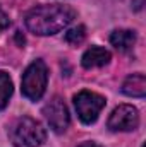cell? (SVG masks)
I'll return each mask as SVG.
<instances>
[{
  "label": "cell",
  "instance_id": "cell-1",
  "mask_svg": "<svg viewBox=\"0 0 146 147\" xmlns=\"http://www.w3.org/2000/svg\"><path fill=\"white\" fill-rule=\"evenodd\" d=\"M76 19V10L69 5H38L26 14V28L38 36L57 34Z\"/></svg>",
  "mask_w": 146,
  "mask_h": 147
},
{
  "label": "cell",
  "instance_id": "cell-2",
  "mask_svg": "<svg viewBox=\"0 0 146 147\" xmlns=\"http://www.w3.org/2000/svg\"><path fill=\"white\" fill-rule=\"evenodd\" d=\"M45 139L46 130L31 116L19 118L10 128V140L16 147H40Z\"/></svg>",
  "mask_w": 146,
  "mask_h": 147
},
{
  "label": "cell",
  "instance_id": "cell-3",
  "mask_svg": "<svg viewBox=\"0 0 146 147\" xmlns=\"http://www.w3.org/2000/svg\"><path fill=\"white\" fill-rule=\"evenodd\" d=\"M48 80V70L43 60H35L23 74L21 91L29 101H38L45 94Z\"/></svg>",
  "mask_w": 146,
  "mask_h": 147
},
{
  "label": "cell",
  "instance_id": "cell-4",
  "mask_svg": "<svg viewBox=\"0 0 146 147\" xmlns=\"http://www.w3.org/2000/svg\"><path fill=\"white\" fill-rule=\"evenodd\" d=\"M74 106L79 120L86 125H91L98 120L102 110L105 108V98L91 91H81L74 96Z\"/></svg>",
  "mask_w": 146,
  "mask_h": 147
},
{
  "label": "cell",
  "instance_id": "cell-5",
  "mask_svg": "<svg viewBox=\"0 0 146 147\" xmlns=\"http://www.w3.org/2000/svg\"><path fill=\"white\" fill-rule=\"evenodd\" d=\"M139 125V111L132 105H120L112 111L108 128L112 132H132Z\"/></svg>",
  "mask_w": 146,
  "mask_h": 147
},
{
  "label": "cell",
  "instance_id": "cell-6",
  "mask_svg": "<svg viewBox=\"0 0 146 147\" xmlns=\"http://www.w3.org/2000/svg\"><path fill=\"white\" fill-rule=\"evenodd\" d=\"M43 116L46 118L50 128H52L55 134L65 132L67 127H69V121H71L67 106H65V103H64L59 96L52 98V99L43 106Z\"/></svg>",
  "mask_w": 146,
  "mask_h": 147
},
{
  "label": "cell",
  "instance_id": "cell-7",
  "mask_svg": "<svg viewBox=\"0 0 146 147\" xmlns=\"http://www.w3.org/2000/svg\"><path fill=\"white\" fill-rule=\"evenodd\" d=\"M112 60L108 50H105L103 46H91L83 53L81 63L84 69H96V67H105Z\"/></svg>",
  "mask_w": 146,
  "mask_h": 147
},
{
  "label": "cell",
  "instance_id": "cell-8",
  "mask_svg": "<svg viewBox=\"0 0 146 147\" xmlns=\"http://www.w3.org/2000/svg\"><path fill=\"white\" fill-rule=\"evenodd\" d=\"M122 92L131 98H145L146 94V77L145 74L138 72L129 75L122 84Z\"/></svg>",
  "mask_w": 146,
  "mask_h": 147
},
{
  "label": "cell",
  "instance_id": "cell-9",
  "mask_svg": "<svg viewBox=\"0 0 146 147\" xmlns=\"http://www.w3.org/2000/svg\"><path fill=\"white\" fill-rule=\"evenodd\" d=\"M110 43L119 51H129L136 43V33L131 29H115L110 34Z\"/></svg>",
  "mask_w": 146,
  "mask_h": 147
},
{
  "label": "cell",
  "instance_id": "cell-10",
  "mask_svg": "<svg viewBox=\"0 0 146 147\" xmlns=\"http://www.w3.org/2000/svg\"><path fill=\"white\" fill-rule=\"evenodd\" d=\"M12 91H14V87H12V80H10L9 74L0 70V110H3L9 105Z\"/></svg>",
  "mask_w": 146,
  "mask_h": 147
},
{
  "label": "cell",
  "instance_id": "cell-11",
  "mask_svg": "<svg viewBox=\"0 0 146 147\" xmlns=\"http://www.w3.org/2000/svg\"><path fill=\"white\" fill-rule=\"evenodd\" d=\"M84 38H86V28L84 26H76L65 33V41L69 45H74V46L81 45L84 41Z\"/></svg>",
  "mask_w": 146,
  "mask_h": 147
},
{
  "label": "cell",
  "instance_id": "cell-12",
  "mask_svg": "<svg viewBox=\"0 0 146 147\" xmlns=\"http://www.w3.org/2000/svg\"><path fill=\"white\" fill-rule=\"evenodd\" d=\"M10 26V19H9V16L0 9V33L3 31V29H7Z\"/></svg>",
  "mask_w": 146,
  "mask_h": 147
},
{
  "label": "cell",
  "instance_id": "cell-13",
  "mask_svg": "<svg viewBox=\"0 0 146 147\" xmlns=\"http://www.w3.org/2000/svg\"><path fill=\"white\" fill-rule=\"evenodd\" d=\"M77 147H103V146H100L96 142H83V144H79Z\"/></svg>",
  "mask_w": 146,
  "mask_h": 147
},
{
  "label": "cell",
  "instance_id": "cell-14",
  "mask_svg": "<svg viewBox=\"0 0 146 147\" xmlns=\"http://www.w3.org/2000/svg\"><path fill=\"white\" fill-rule=\"evenodd\" d=\"M16 41H17V45H19V46H23V45L26 43V39H24V36H23L21 33H17V34H16Z\"/></svg>",
  "mask_w": 146,
  "mask_h": 147
}]
</instances>
